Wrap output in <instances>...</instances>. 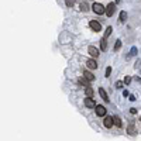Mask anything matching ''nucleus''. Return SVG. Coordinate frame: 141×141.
I'll return each instance as SVG.
<instances>
[{
    "label": "nucleus",
    "instance_id": "nucleus-1",
    "mask_svg": "<svg viewBox=\"0 0 141 141\" xmlns=\"http://www.w3.org/2000/svg\"><path fill=\"white\" fill-rule=\"evenodd\" d=\"M114 10H116V4L114 3H109L107 7H105V13L107 17H113V14H114Z\"/></svg>",
    "mask_w": 141,
    "mask_h": 141
},
{
    "label": "nucleus",
    "instance_id": "nucleus-2",
    "mask_svg": "<svg viewBox=\"0 0 141 141\" xmlns=\"http://www.w3.org/2000/svg\"><path fill=\"white\" fill-rule=\"evenodd\" d=\"M92 9H93V11L96 14H103V13H105V6H102L100 3H93Z\"/></svg>",
    "mask_w": 141,
    "mask_h": 141
},
{
    "label": "nucleus",
    "instance_id": "nucleus-3",
    "mask_svg": "<svg viewBox=\"0 0 141 141\" xmlns=\"http://www.w3.org/2000/svg\"><path fill=\"white\" fill-rule=\"evenodd\" d=\"M89 26H90V28L93 30L95 33L102 31V26H100V23H99V21H96V20H92V21L89 23Z\"/></svg>",
    "mask_w": 141,
    "mask_h": 141
},
{
    "label": "nucleus",
    "instance_id": "nucleus-4",
    "mask_svg": "<svg viewBox=\"0 0 141 141\" xmlns=\"http://www.w3.org/2000/svg\"><path fill=\"white\" fill-rule=\"evenodd\" d=\"M95 109H96V114H97V116H100V117L106 116V112H107V110L105 109V106H102V105H96V106H95Z\"/></svg>",
    "mask_w": 141,
    "mask_h": 141
},
{
    "label": "nucleus",
    "instance_id": "nucleus-5",
    "mask_svg": "<svg viewBox=\"0 0 141 141\" xmlns=\"http://www.w3.org/2000/svg\"><path fill=\"white\" fill-rule=\"evenodd\" d=\"M88 52H89L90 57H93V58H97L99 57V50L96 47H93V45H90V47L88 48Z\"/></svg>",
    "mask_w": 141,
    "mask_h": 141
},
{
    "label": "nucleus",
    "instance_id": "nucleus-6",
    "mask_svg": "<svg viewBox=\"0 0 141 141\" xmlns=\"http://www.w3.org/2000/svg\"><path fill=\"white\" fill-rule=\"evenodd\" d=\"M83 103H85V106H86V107H89V109H93L95 106H96V103H95V100L92 97H86L83 100Z\"/></svg>",
    "mask_w": 141,
    "mask_h": 141
},
{
    "label": "nucleus",
    "instance_id": "nucleus-7",
    "mask_svg": "<svg viewBox=\"0 0 141 141\" xmlns=\"http://www.w3.org/2000/svg\"><path fill=\"white\" fill-rule=\"evenodd\" d=\"M103 124H105L106 128H110V127L113 126V117H110V116H106V117H105V121H103Z\"/></svg>",
    "mask_w": 141,
    "mask_h": 141
},
{
    "label": "nucleus",
    "instance_id": "nucleus-8",
    "mask_svg": "<svg viewBox=\"0 0 141 141\" xmlns=\"http://www.w3.org/2000/svg\"><path fill=\"white\" fill-rule=\"evenodd\" d=\"M86 65H88L89 69H96V68H97V62H96L95 59H89L86 62Z\"/></svg>",
    "mask_w": 141,
    "mask_h": 141
},
{
    "label": "nucleus",
    "instance_id": "nucleus-9",
    "mask_svg": "<svg viewBox=\"0 0 141 141\" xmlns=\"http://www.w3.org/2000/svg\"><path fill=\"white\" fill-rule=\"evenodd\" d=\"M83 75H85V79H86V81H89V82H92V81H95V76H93V73H92V72H89V71H85L83 72Z\"/></svg>",
    "mask_w": 141,
    "mask_h": 141
},
{
    "label": "nucleus",
    "instance_id": "nucleus-10",
    "mask_svg": "<svg viewBox=\"0 0 141 141\" xmlns=\"http://www.w3.org/2000/svg\"><path fill=\"white\" fill-rule=\"evenodd\" d=\"M99 95H100V97H102L105 102H109V96H107V93L105 92V89H103V88L99 89Z\"/></svg>",
    "mask_w": 141,
    "mask_h": 141
},
{
    "label": "nucleus",
    "instance_id": "nucleus-11",
    "mask_svg": "<svg viewBox=\"0 0 141 141\" xmlns=\"http://www.w3.org/2000/svg\"><path fill=\"white\" fill-rule=\"evenodd\" d=\"M85 93H86V97H92L93 99V96H95V92H93V89L92 88H85Z\"/></svg>",
    "mask_w": 141,
    "mask_h": 141
},
{
    "label": "nucleus",
    "instance_id": "nucleus-12",
    "mask_svg": "<svg viewBox=\"0 0 141 141\" xmlns=\"http://www.w3.org/2000/svg\"><path fill=\"white\" fill-rule=\"evenodd\" d=\"M127 133L131 134V136H134L136 134V128H134V123H130L128 127H127Z\"/></svg>",
    "mask_w": 141,
    "mask_h": 141
},
{
    "label": "nucleus",
    "instance_id": "nucleus-13",
    "mask_svg": "<svg viewBox=\"0 0 141 141\" xmlns=\"http://www.w3.org/2000/svg\"><path fill=\"white\" fill-rule=\"evenodd\" d=\"M78 82H79V85H82V86H85V88H88V86H89V81H86V79H85L83 76L79 79Z\"/></svg>",
    "mask_w": 141,
    "mask_h": 141
},
{
    "label": "nucleus",
    "instance_id": "nucleus-14",
    "mask_svg": "<svg viewBox=\"0 0 141 141\" xmlns=\"http://www.w3.org/2000/svg\"><path fill=\"white\" fill-rule=\"evenodd\" d=\"M113 124H116L117 127H121V120H120L119 116H114V117H113Z\"/></svg>",
    "mask_w": 141,
    "mask_h": 141
},
{
    "label": "nucleus",
    "instance_id": "nucleus-15",
    "mask_svg": "<svg viewBox=\"0 0 141 141\" xmlns=\"http://www.w3.org/2000/svg\"><path fill=\"white\" fill-rule=\"evenodd\" d=\"M100 48H102L103 51L107 50V41H106V38H102V41H100Z\"/></svg>",
    "mask_w": 141,
    "mask_h": 141
},
{
    "label": "nucleus",
    "instance_id": "nucleus-16",
    "mask_svg": "<svg viewBox=\"0 0 141 141\" xmlns=\"http://www.w3.org/2000/svg\"><path fill=\"white\" fill-rule=\"evenodd\" d=\"M127 20V11H120V21H126Z\"/></svg>",
    "mask_w": 141,
    "mask_h": 141
},
{
    "label": "nucleus",
    "instance_id": "nucleus-17",
    "mask_svg": "<svg viewBox=\"0 0 141 141\" xmlns=\"http://www.w3.org/2000/svg\"><path fill=\"white\" fill-rule=\"evenodd\" d=\"M112 31H113L112 27H107V28H106V33H105V37H103V38H107L110 34H112Z\"/></svg>",
    "mask_w": 141,
    "mask_h": 141
},
{
    "label": "nucleus",
    "instance_id": "nucleus-18",
    "mask_svg": "<svg viewBox=\"0 0 141 141\" xmlns=\"http://www.w3.org/2000/svg\"><path fill=\"white\" fill-rule=\"evenodd\" d=\"M120 48H121V41L117 40V41H116V44H114V51H119Z\"/></svg>",
    "mask_w": 141,
    "mask_h": 141
},
{
    "label": "nucleus",
    "instance_id": "nucleus-19",
    "mask_svg": "<svg viewBox=\"0 0 141 141\" xmlns=\"http://www.w3.org/2000/svg\"><path fill=\"white\" fill-rule=\"evenodd\" d=\"M65 4H66L68 7H72V6L75 4V0H65Z\"/></svg>",
    "mask_w": 141,
    "mask_h": 141
},
{
    "label": "nucleus",
    "instance_id": "nucleus-20",
    "mask_svg": "<svg viewBox=\"0 0 141 141\" xmlns=\"http://www.w3.org/2000/svg\"><path fill=\"white\" fill-rule=\"evenodd\" d=\"M81 10H83V11H88V4H86V3H82V4H81Z\"/></svg>",
    "mask_w": 141,
    "mask_h": 141
},
{
    "label": "nucleus",
    "instance_id": "nucleus-21",
    "mask_svg": "<svg viewBox=\"0 0 141 141\" xmlns=\"http://www.w3.org/2000/svg\"><path fill=\"white\" fill-rule=\"evenodd\" d=\"M110 73H112V68L107 66V68H106V78H109V76H110Z\"/></svg>",
    "mask_w": 141,
    "mask_h": 141
},
{
    "label": "nucleus",
    "instance_id": "nucleus-22",
    "mask_svg": "<svg viewBox=\"0 0 141 141\" xmlns=\"http://www.w3.org/2000/svg\"><path fill=\"white\" fill-rule=\"evenodd\" d=\"M116 86H117V89H121V88H123V82L117 81V82H116Z\"/></svg>",
    "mask_w": 141,
    "mask_h": 141
},
{
    "label": "nucleus",
    "instance_id": "nucleus-23",
    "mask_svg": "<svg viewBox=\"0 0 141 141\" xmlns=\"http://www.w3.org/2000/svg\"><path fill=\"white\" fill-rule=\"evenodd\" d=\"M130 82H131V78H130V76H126V78H124V83H126V85H128Z\"/></svg>",
    "mask_w": 141,
    "mask_h": 141
},
{
    "label": "nucleus",
    "instance_id": "nucleus-24",
    "mask_svg": "<svg viewBox=\"0 0 141 141\" xmlns=\"http://www.w3.org/2000/svg\"><path fill=\"white\" fill-rule=\"evenodd\" d=\"M136 54H137V48H136V47H133V48H131V52H130V55H136Z\"/></svg>",
    "mask_w": 141,
    "mask_h": 141
},
{
    "label": "nucleus",
    "instance_id": "nucleus-25",
    "mask_svg": "<svg viewBox=\"0 0 141 141\" xmlns=\"http://www.w3.org/2000/svg\"><path fill=\"white\" fill-rule=\"evenodd\" d=\"M123 96H124V97H127V96H130V93H128L127 90H124V92H123Z\"/></svg>",
    "mask_w": 141,
    "mask_h": 141
},
{
    "label": "nucleus",
    "instance_id": "nucleus-26",
    "mask_svg": "<svg viewBox=\"0 0 141 141\" xmlns=\"http://www.w3.org/2000/svg\"><path fill=\"white\" fill-rule=\"evenodd\" d=\"M130 112H131L133 114H136V113H137V109H134V107H133V109H130Z\"/></svg>",
    "mask_w": 141,
    "mask_h": 141
},
{
    "label": "nucleus",
    "instance_id": "nucleus-27",
    "mask_svg": "<svg viewBox=\"0 0 141 141\" xmlns=\"http://www.w3.org/2000/svg\"><path fill=\"white\" fill-rule=\"evenodd\" d=\"M130 100L134 102V100H136V96H133V95H131V96H130Z\"/></svg>",
    "mask_w": 141,
    "mask_h": 141
},
{
    "label": "nucleus",
    "instance_id": "nucleus-28",
    "mask_svg": "<svg viewBox=\"0 0 141 141\" xmlns=\"http://www.w3.org/2000/svg\"><path fill=\"white\" fill-rule=\"evenodd\" d=\"M136 68H140V59H138V61H137V62H136Z\"/></svg>",
    "mask_w": 141,
    "mask_h": 141
}]
</instances>
